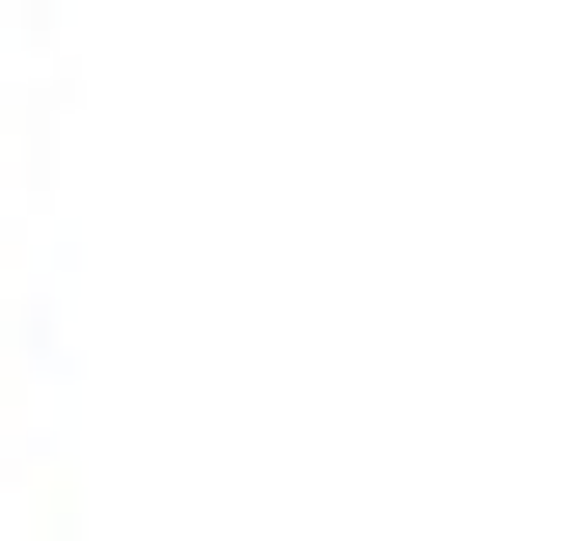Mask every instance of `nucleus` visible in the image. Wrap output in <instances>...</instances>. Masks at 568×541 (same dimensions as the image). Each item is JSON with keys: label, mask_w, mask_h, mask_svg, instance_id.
<instances>
[]
</instances>
